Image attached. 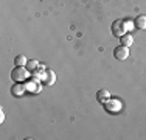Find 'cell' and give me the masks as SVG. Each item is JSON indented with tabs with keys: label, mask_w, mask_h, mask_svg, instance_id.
Masks as SVG:
<instances>
[{
	"label": "cell",
	"mask_w": 146,
	"mask_h": 140,
	"mask_svg": "<svg viewBox=\"0 0 146 140\" xmlns=\"http://www.w3.org/2000/svg\"><path fill=\"white\" fill-rule=\"evenodd\" d=\"M126 33V27H124V20H121V19H117V20H113L112 22V34L115 37H118L120 39L123 34Z\"/></svg>",
	"instance_id": "obj_2"
},
{
	"label": "cell",
	"mask_w": 146,
	"mask_h": 140,
	"mask_svg": "<svg viewBox=\"0 0 146 140\" xmlns=\"http://www.w3.org/2000/svg\"><path fill=\"white\" fill-rule=\"evenodd\" d=\"M113 56L118 61H124V59L129 58V47H124V45H118L113 50Z\"/></svg>",
	"instance_id": "obj_3"
},
{
	"label": "cell",
	"mask_w": 146,
	"mask_h": 140,
	"mask_svg": "<svg viewBox=\"0 0 146 140\" xmlns=\"http://www.w3.org/2000/svg\"><path fill=\"white\" fill-rule=\"evenodd\" d=\"M104 106H106V109L109 112H112V114H117V112L121 111V101L120 100H107L106 103H104Z\"/></svg>",
	"instance_id": "obj_4"
},
{
	"label": "cell",
	"mask_w": 146,
	"mask_h": 140,
	"mask_svg": "<svg viewBox=\"0 0 146 140\" xmlns=\"http://www.w3.org/2000/svg\"><path fill=\"white\" fill-rule=\"evenodd\" d=\"M27 67H28V70H33V72H34V70L39 67V61H36V59H31V61H28Z\"/></svg>",
	"instance_id": "obj_12"
},
{
	"label": "cell",
	"mask_w": 146,
	"mask_h": 140,
	"mask_svg": "<svg viewBox=\"0 0 146 140\" xmlns=\"http://www.w3.org/2000/svg\"><path fill=\"white\" fill-rule=\"evenodd\" d=\"M54 81H56V75H54L53 70H45V78H44V83L47 86H53Z\"/></svg>",
	"instance_id": "obj_7"
},
{
	"label": "cell",
	"mask_w": 146,
	"mask_h": 140,
	"mask_svg": "<svg viewBox=\"0 0 146 140\" xmlns=\"http://www.w3.org/2000/svg\"><path fill=\"white\" fill-rule=\"evenodd\" d=\"M134 27L138 28V30H146V16L140 14L134 19Z\"/></svg>",
	"instance_id": "obj_5"
},
{
	"label": "cell",
	"mask_w": 146,
	"mask_h": 140,
	"mask_svg": "<svg viewBox=\"0 0 146 140\" xmlns=\"http://www.w3.org/2000/svg\"><path fill=\"white\" fill-rule=\"evenodd\" d=\"M25 87L30 90V92H39V90H40V87H39V83H37V79H34V81L31 79V81H30L28 84H27Z\"/></svg>",
	"instance_id": "obj_10"
},
{
	"label": "cell",
	"mask_w": 146,
	"mask_h": 140,
	"mask_svg": "<svg viewBox=\"0 0 146 140\" xmlns=\"http://www.w3.org/2000/svg\"><path fill=\"white\" fill-rule=\"evenodd\" d=\"M109 98H110V93L107 89H100L98 92H96V100L101 101V103H106Z\"/></svg>",
	"instance_id": "obj_8"
},
{
	"label": "cell",
	"mask_w": 146,
	"mask_h": 140,
	"mask_svg": "<svg viewBox=\"0 0 146 140\" xmlns=\"http://www.w3.org/2000/svg\"><path fill=\"white\" fill-rule=\"evenodd\" d=\"M124 27H126V30H132V28H134V22H131V20H124Z\"/></svg>",
	"instance_id": "obj_13"
},
{
	"label": "cell",
	"mask_w": 146,
	"mask_h": 140,
	"mask_svg": "<svg viewBox=\"0 0 146 140\" xmlns=\"http://www.w3.org/2000/svg\"><path fill=\"white\" fill-rule=\"evenodd\" d=\"M27 87L22 86V84H14V86L11 87V95L13 97H22L23 93H25Z\"/></svg>",
	"instance_id": "obj_6"
},
{
	"label": "cell",
	"mask_w": 146,
	"mask_h": 140,
	"mask_svg": "<svg viewBox=\"0 0 146 140\" xmlns=\"http://www.w3.org/2000/svg\"><path fill=\"white\" fill-rule=\"evenodd\" d=\"M3 120H5V114H3V111H0V123H3Z\"/></svg>",
	"instance_id": "obj_14"
},
{
	"label": "cell",
	"mask_w": 146,
	"mask_h": 140,
	"mask_svg": "<svg viewBox=\"0 0 146 140\" xmlns=\"http://www.w3.org/2000/svg\"><path fill=\"white\" fill-rule=\"evenodd\" d=\"M14 62H16V65H27V64H28L25 55H17L16 59H14Z\"/></svg>",
	"instance_id": "obj_11"
},
{
	"label": "cell",
	"mask_w": 146,
	"mask_h": 140,
	"mask_svg": "<svg viewBox=\"0 0 146 140\" xmlns=\"http://www.w3.org/2000/svg\"><path fill=\"white\" fill-rule=\"evenodd\" d=\"M120 42H121V45H124V47H131V45L134 44V37H132L131 34L124 33L123 36L120 37Z\"/></svg>",
	"instance_id": "obj_9"
},
{
	"label": "cell",
	"mask_w": 146,
	"mask_h": 140,
	"mask_svg": "<svg viewBox=\"0 0 146 140\" xmlns=\"http://www.w3.org/2000/svg\"><path fill=\"white\" fill-rule=\"evenodd\" d=\"M11 78L14 79L16 83L27 81V79H28V70L23 67V65H16V67L11 70Z\"/></svg>",
	"instance_id": "obj_1"
}]
</instances>
